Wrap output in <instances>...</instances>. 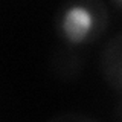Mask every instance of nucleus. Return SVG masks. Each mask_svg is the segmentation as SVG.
Instances as JSON below:
<instances>
[{
  "mask_svg": "<svg viewBox=\"0 0 122 122\" xmlns=\"http://www.w3.org/2000/svg\"><path fill=\"white\" fill-rule=\"evenodd\" d=\"M95 26V15L89 8L73 5L67 8L61 18V29L64 37L72 43H81L90 35Z\"/></svg>",
  "mask_w": 122,
  "mask_h": 122,
  "instance_id": "nucleus-1",
  "label": "nucleus"
},
{
  "mask_svg": "<svg viewBox=\"0 0 122 122\" xmlns=\"http://www.w3.org/2000/svg\"><path fill=\"white\" fill-rule=\"evenodd\" d=\"M119 2H122V0H119Z\"/></svg>",
  "mask_w": 122,
  "mask_h": 122,
  "instance_id": "nucleus-2",
  "label": "nucleus"
}]
</instances>
